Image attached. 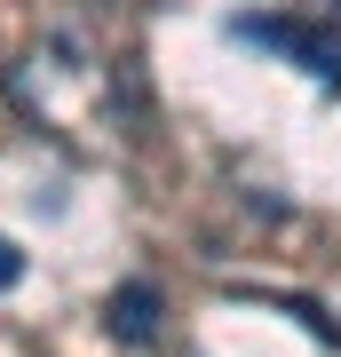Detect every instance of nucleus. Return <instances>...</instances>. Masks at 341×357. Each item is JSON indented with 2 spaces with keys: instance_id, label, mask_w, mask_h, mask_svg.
<instances>
[{
  "instance_id": "2",
  "label": "nucleus",
  "mask_w": 341,
  "mask_h": 357,
  "mask_svg": "<svg viewBox=\"0 0 341 357\" xmlns=\"http://www.w3.org/2000/svg\"><path fill=\"white\" fill-rule=\"evenodd\" d=\"M294 64H310L317 88L341 96V32H294Z\"/></svg>"
},
{
  "instance_id": "1",
  "label": "nucleus",
  "mask_w": 341,
  "mask_h": 357,
  "mask_svg": "<svg viewBox=\"0 0 341 357\" xmlns=\"http://www.w3.org/2000/svg\"><path fill=\"white\" fill-rule=\"evenodd\" d=\"M103 318H112V333H119L127 349H143V342L159 333V286H143V278H135V286H119Z\"/></svg>"
},
{
  "instance_id": "3",
  "label": "nucleus",
  "mask_w": 341,
  "mask_h": 357,
  "mask_svg": "<svg viewBox=\"0 0 341 357\" xmlns=\"http://www.w3.org/2000/svg\"><path fill=\"white\" fill-rule=\"evenodd\" d=\"M16 278H24V255H16V238H0V294H8Z\"/></svg>"
}]
</instances>
